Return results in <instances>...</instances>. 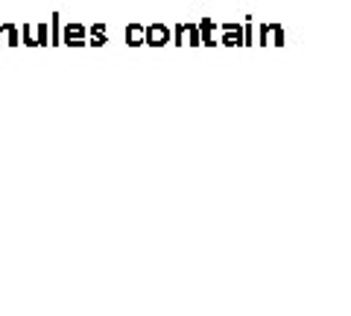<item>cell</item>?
Masks as SVG:
<instances>
[{"instance_id":"obj_1","label":"cell","mask_w":351,"mask_h":316,"mask_svg":"<svg viewBox=\"0 0 351 316\" xmlns=\"http://www.w3.org/2000/svg\"><path fill=\"white\" fill-rule=\"evenodd\" d=\"M62 45H68V47H85L88 45V29L82 24H76V21L64 24L62 27Z\"/></svg>"},{"instance_id":"obj_2","label":"cell","mask_w":351,"mask_h":316,"mask_svg":"<svg viewBox=\"0 0 351 316\" xmlns=\"http://www.w3.org/2000/svg\"><path fill=\"white\" fill-rule=\"evenodd\" d=\"M144 45H149V47H164V45H170V27H164V24H149V27H144Z\"/></svg>"},{"instance_id":"obj_3","label":"cell","mask_w":351,"mask_h":316,"mask_svg":"<svg viewBox=\"0 0 351 316\" xmlns=\"http://www.w3.org/2000/svg\"><path fill=\"white\" fill-rule=\"evenodd\" d=\"M214 32H217V24L211 18H202L199 21V41L205 47H217V38H214Z\"/></svg>"},{"instance_id":"obj_4","label":"cell","mask_w":351,"mask_h":316,"mask_svg":"<svg viewBox=\"0 0 351 316\" xmlns=\"http://www.w3.org/2000/svg\"><path fill=\"white\" fill-rule=\"evenodd\" d=\"M88 45H91V47H106V45H108L106 24H94V27H88Z\"/></svg>"},{"instance_id":"obj_5","label":"cell","mask_w":351,"mask_h":316,"mask_svg":"<svg viewBox=\"0 0 351 316\" xmlns=\"http://www.w3.org/2000/svg\"><path fill=\"white\" fill-rule=\"evenodd\" d=\"M123 36H126L129 47H141V45H144V27H141V24H129Z\"/></svg>"},{"instance_id":"obj_6","label":"cell","mask_w":351,"mask_h":316,"mask_svg":"<svg viewBox=\"0 0 351 316\" xmlns=\"http://www.w3.org/2000/svg\"><path fill=\"white\" fill-rule=\"evenodd\" d=\"M3 45L18 47L21 45V27L18 24H3Z\"/></svg>"},{"instance_id":"obj_7","label":"cell","mask_w":351,"mask_h":316,"mask_svg":"<svg viewBox=\"0 0 351 316\" xmlns=\"http://www.w3.org/2000/svg\"><path fill=\"white\" fill-rule=\"evenodd\" d=\"M62 15L59 12H53L50 15V45H62Z\"/></svg>"},{"instance_id":"obj_8","label":"cell","mask_w":351,"mask_h":316,"mask_svg":"<svg viewBox=\"0 0 351 316\" xmlns=\"http://www.w3.org/2000/svg\"><path fill=\"white\" fill-rule=\"evenodd\" d=\"M184 45H191V47H199L202 41H199V24H184Z\"/></svg>"},{"instance_id":"obj_9","label":"cell","mask_w":351,"mask_h":316,"mask_svg":"<svg viewBox=\"0 0 351 316\" xmlns=\"http://www.w3.org/2000/svg\"><path fill=\"white\" fill-rule=\"evenodd\" d=\"M32 32H36V47H47L50 45V29H47V24L32 27Z\"/></svg>"},{"instance_id":"obj_10","label":"cell","mask_w":351,"mask_h":316,"mask_svg":"<svg viewBox=\"0 0 351 316\" xmlns=\"http://www.w3.org/2000/svg\"><path fill=\"white\" fill-rule=\"evenodd\" d=\"M287 32H284V27L281 24H272V32H269V45H276V47H284L287 45Z\"/></svg>"},{"instance_id":"obj_11","label":"cell","mask_w":351,"mask_h":316,"mask_svg":"<svg viewBox=\"0 0 351 316\" xmlns=\"http://www.w3.org/2000/svg\"><path fill=\"white\" fill-rule=\"evenodd\" d=\"M255 45V24H252V15H246L243 21V47Z\"/></svg>"},{"instance_id":"obj_12","label":"cell","mask_w":351,"mask_h":316,"mask_svg":"<svg viewBox=\"0 0 351 316\" xmlns=\"http://www.w3.org/2000/svg\"><path fill=\"white\" fill-rule=\"evenodd\" d=\"M170 45H176V47L184 45V24H176V27L170 29Z\"/></svg>"},{"instance_id":"obj_13","label":"cell","mask_w":351,"mask_h":316,"mask_svg":"<svg viewBox=\"0 0 351 316\" xmlns=\"http://www.w3.org/2000/svg\"><path fill=\"white\" fill-rule=\"evenodd\" d=\"M21 45L36 47V32H32V27H29V24H24V29H21Z\"/></svg>"},{"instance_id":"obj_14","label":"cell","mask_w":351,"mask_h":316,"mask_svg":"<svg viewBox=\"0 0 351 316\" xmlns=\"http://www.w3.org/2000/svg\"><path fill=\"white\" fill-rule=\"evenodd\" d=\"M269 32H272V24H261L258 27V45L261 47H269Z\"/></svg>"},{"instance_id":"obj_15","label":"cell","mask_w":351,"mask_h":316,"mask_svg":"<svg viewBox=\"0 0 351 316\" xmlns=\"http://www.w3.org/2000/svg\"><path fill=\"white\" fill-rule=\"evenodd\" d=\"M0 45H3V24H0Z\"/></svg>"}]
</instances>
